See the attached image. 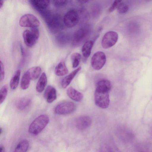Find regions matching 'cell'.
Segmentation results:
<instances>
[{"label":"cell","instance_id":"obj_4","mask_svg":"<svg viewBox=\"0 0 152 152\" xmlns=\"http://www.w3.org/2000/svg\"><path fill=\"white\" fill-rule=\"evenodd\" d=\"M40 24L39 21L37 18L30 14L23 15L19 20L20 25L22 27L37 28L39 26Z\"/></svg>","mask_w":152,"mask_h":152},{"label":"cell","instance_id":"obj_17","mask_svg":"<svg viewBox=\"0 0 152 152\" xmlns=\"http://www.w3.org/2000/svg\"><path fill=\"white\" fill-rule=\"evenodd\" d=\"M93 45L94 42L92 40L87 41L84 44L82 48V52L85 58H88L90 56Z\"/></svg>","mask_w":152,"mask_h":152},{"label":"cell","instance_id":"obj_29","mask_svg":"<svg viewBox=\"0 0 152 152\" xmlns=\"http://www.w3.org/2000/svg\"><path fill=\"white\" fill-rule=\"evenodd\" d=\"M67 0H53V2L55 6L59 7L65 5Z\"/></svg>","mask_w":152,"mask_h":152},{"label":"cell","instance_id":"obj_11","mask_svg":"<svg viewBox=\"0 0 152 152\" xmlns=\"http://www.w3.org/2000/svg\"><path fill=\"white\" fill-rule=\"evenodd\" d=\"M66 93L70 98L76 102L81 101L83 98V94L81 93L72 87L67 89Z\"/></svg>","mask_w":152,"mask_h":152},{"label":"cell","instance_id":"obj_20","mask_svg":"<svg viewBox=\"0 0 152 152\" xmlns=\"http://www.w3.org/2000/svg\"><path fill=\"white\" fill-rule=\"evenodd\" d=\"M29 146L28 141L26 139L21 140L18 144L15 149V152H25Z\"/></svg>","mask_w":152,"mask_h":152},{"label":"cell","instance_id":"obj_30","mask_svg":"<svg viewBox=\"0 0 152 152\" xmlns=\"http://www.w3.org/2000/svg\"><path fill=\"white\" fill-rule=\"evenodd\" d=\"M0 81H2L4 77V66L3 63L2 62L1 60L0 61Z\"/></svg>","mask_w":152,"mask_h":152},{"label":"cell","instance_id":"obj_33","mask_svg":"<svg viewBox=\"0 0 152 152\" xmlns=\"http://www.w3.org/2000/svg\"><path fill=\"white\" fill-rule=\"evenodd\" d=\"M4 0H0V8H1L4 3Z\"/></svg>","mask_w":152,"mask_h":152},{"label":"cell","instance_id":"obj_22","mask_svg":"<svg viewBox=\"0 0 152 152\" xmlns=\"http://www.w3.org/2000/svg\"><path fill=\"white\" fill-rule=\"evenodd\" d=\"M30 75L31 79L34 80L37 79L39 76L41 72V68L39 66H34L27 70Z\"/></svg>","mask_w":152,"mask_h":152},{"label":"cell","instance_id":"obj_23","mask_svg":"<svg viewBox=\"0 0 152 152\" xmlns=\"http://www.w3.org/2000/svg\"><path fill=\"white\" fill-rule=\"evenodd\" d=\"M31 1L35 7L40 9L46 8L50 3V0H31Z\"/></svg>","mask_w":152,"mask_h":152},{"label":"cell","instance_id":"obj_7","mask_svg":"<svg viewBox=\"0 0 152 152\" xmlns=\"http://www.w3.org/2000/svg\"><path fill=\"white\" fill-rule=\"evenodd\" d=\"M118 39V33L114 31L107 32L104 36L102 41V45L104 49L109 48L114 45Z\"/></svg>","mask_w":152,"mask_h":152},{"label":"cell","instance_id":"obj_21","mask_svg":"<svg viewBox=\"0 0 152 152\" xmlns=\"http://www.w3.org/2000/svg\"><path fill=\"white\" fill-rule=\"evenodd\" d=\"M31 80L29 74L27 71L22 78L20 85L21 88L23 90L28 88L30 86Z\"/></svg>","mask_w":152,"mask_h":152},{"label":"cell","instance_id":"obj_8","mask_svg":"<svg viewBox=\"0 0 152 152\" xmlns=\"http://www.w3.org/2000/svg\"><path fill=\"white\" fill-rule=\"evenodd\" d=\"M75 109V106L73 103L65 102L58 104L55 108V112L58 115H66L72 113Z\"/></svg>","mask_w":152,"mask_h":152},{"label":"cell","instance_id":"obj_2","mask_svg":"<svg viewBox=\"0 0 152 152\" xmlns=\"http://www.w3.org/2000/svg\"><path fill=\"white\" fill-rule=\"evenodd\" d=\"M39 35V30L37 28L25 30L23 32V37L26 45L29 48L34 46L38 40Z\"/></svg>","mask_w":152,"mask_h":152},{"label":"cell","instance_id":"obj_34","mask_svg":"<svg viewBox=\"0 0 152 152\" xmlns=\"http://www.w3.org/2000/svg\"><path fill=\"white\" fill-rule=\"evenodd\" d=\"M2 132H3L2 129L1 127H0V135L2 133Z\"/></svg>","mask_w":152,"mask_h":152},{"label":"cell","instance_id":"obj_13","mask_svg":"<svg viewBox=\"0 0 152 152\" xmlns=\"http://www.w3.org/2000/svg\"><path fill=\"white\" fill-rule=\"evenodd\" d=\"M88 27L81 28L78 30L75 34L73 39L74 44H77L81 42L86 37L88 32Z\"/></svg>","mask_w":152,"mask_h":152},{"label":"cell","instance_id":"obj_3","mask_svg":"<svg viewBox=\"0 0 152 152\" xmlns=\"http://www.w3.org/2000/svg\"><path fill=\"white\" fill-rule=\"evenodd\" d=\"M94 97L95 102L97 106L102 108L108 107L110 100L108 92L96 88Z\"/></svg>","mask_w":152,"mask_h":152},{"label":"cell","instance_id":"obj_6","mask_svg":"<svg viewBox=\"0 0 152 152\" xmlns=\"http://www.w3.org/2000/svg\"><path fill=\"white\" fill-rule=\"evenodd\" d=\"M106 56L102 51H98L93 56L91 61L92 67L95 70H99L104 66L106 62Z\"/></svg>","mask_w":152,"mask_h":152},{"label":"cell","instance_id":"obj_9","mask_svg":"<svg viewBox=\"0 0 152 152\" xmlns=\"http://www.w3.org/2000/svg\"><path fill=\"white\" fill-rule=\"evenodd\" d=\"M91 118L87 116H83L77 118L75 121L76 127L80 130H83L88 128L91 125Z\"/></svg>","mask_w":152,"mask_h":152},{"label":"cell","instance_id":"obj_12","mask_svg":"<svg viewBox=\"0 0 152 152\" xmlns=\"http://www.w3.org/2000/svg\"><path fill=\"white\" fill-rule=\"evenodd\" d=\"M81 68V66L79 67L69 75L65 76L62 79L61 84L63 88H66L69 85L73 78L79 71L80 70Z\"/></svg>","mask_w":152,"mask_h":152},{"label":"cell","instance_id":"obj_19","mask_svg":"<svg viewBox=\"0 0 152 152\" xmlns=\"http://www.w3.org/2000/svg\"><path fill=\"white\" fill-rule=\"evenodd\" d=\"M20 70L18 69L15 72L10 82V86L12 90L15 89L18 87L20 80Z\"/></svg>","mask_w":152,"mask_h":152},{"label":"cell","instance_id":"obj_28","mask_svg":"<svg viewBox=\"0 0 152 152\" xmlns=\"http://www.w3.org/2000/svg\"><path fill=\"white\" fill-rule=\"evenodd\" d=\"M123 0H115L108 10V12H112L115 10L118 5L121 3Z\"/></svg>","mask_w":152,"mask_h":152},{"label":"cell","instance_id":"obj_25","mask_svg":"<svg viewBox=\"0 0 152 152\" xmlns=\"http://www.w3.org/2000/svg\"><path fill=\"white\" fill-rule=\"evenodd\" d=\"M8 86L7 85L3 86L0 91V103L1 104L5 99L7 94Z\"/></svg>","mask_w":152,"mask_h":152},{"label":"cell","instance_id":"obj_31","mask_svg":"<svg viewBox=\"0 0 152 152\" xmlns=\"http://www.w3.org/2000/svg\"><path fill=\"white\" fill-rule=\"evenodd\" d=\"M90 0H77V1L80 4H84Z\"/></svg>","mask_w":152,"mask_h":152},{"label":"cell","instance_id":"obj_10","mask_svg":"<svg viewBox=\"0 0 152 152\" xmlns=\"http://www.w3.org/2000/svg\"><path fill=\"white\" fill-rule=\"evenodd\" d=\"M44 96L48 103H51L53 102L57 98L56 88L51 86H48L44 92Z\"/></svg>","mask_w":152,"mask_h":152},{"label":"cell","instance_id":"obj_16","mask_svg":"<svg viewBox=\"0 0 152 152\" xmlns=\"http://www.w3.org/2000/svg\"><path fill=\"white\" fill-rule=\"evenodd\" d=\"M111 88V84L110 81L106 79H102L98 82L96 89L108 92Z\"/></svg>","mask_w":152,"mask_h":152},{"label":"cell","instance_id":"obj_24","mask_svg":"<svg viewBox=\"0 0 152 152\" xmlns=\"http://www.w3.org/2000/svg\"><path fill=\"white\" fill-rule=\"evenodd\" d=\"M81 58V54L78 53L72 54L71 56V59L72 64V67L76 68L79 65Z\"/></svg>","mask_w":152,"mask_h":152},{"label":"cell","instance_id":"obj_18","mask_svg":"<svg viewBox=\"0 0 152 152\" xmlns=\"http://www.w3.org/2000/svg\"><path fill=\"white\" fill-rule=\"evenodd\" d=\"M31 99L28 97H23L18 99L16 102V106L19 110L26 108L30 104Z\"/></svg>","mask_w":152,"mask_h":152},{"label":"cell","instance_id":"obj_35","mask_svg":"<svg viewBox=\"0 0 152 152\" xmlns=\"http://www.w3.org/2000/svg\"></svg>","mask_w":152,"mask_h":152},{"label":"cell","instance_id":"obj_26","mask_svg":"<svg viewBox=\"0 0 152 152\" xmlns=\"http://www.w3.org/2000/svg\"><path fill=\"white\" fill-rule=\"evenodd\" d=\"M78 13L79 16L80 20H88L90 19V16L88 12L86 9L81 8Z\"/></svg>","mask_w":152,"mask_h":152},{"label":"cell","instance_id":"obj_1","mask_svg":"<svg viewBox=\"0 0 152 152\" xmlns=\"http://www.w3.org/2000/svg\"><path fill=\"white\" fill-rule=\"evenodd\" d=\"M49 121V117L47 115L43 114L38 116L29 126V132L33 135H37L46 126Z\"/></svg>","mask_w":152,"mask_h":152},{"label":"cell","instance_id":"obj_15","mask_svg":"<svg viewBox=\"0 0 152 152\" xmlns=\"http://www.w3.org/2000/svg\"><path fill=\"white\" fill-rule=\"evenodd\" d=\"M47 82L46 74L43 72L40 76L36 85V89L38 92L41 93L45 89Z\"/></svg>","mask_w":152,"mask_h":152},{"label":"cell","instance_id":"obj_5","mask_svg":"<svg viewBox=\"0 0 152 152\" xmlns=\"http://www.w3.org/2000/svg\"><path fill=\"white\" fill-rule=\"evenodd\" d=\"M78 13L73 10H69L64 15L63 22L65 25L68 28H72L75 26L79 21Z\"/></svg>","mask_w":152,"mask_h":152},{"label":"cell","instance_id":"obj_32","mask_svg":"<svg viewBox=\"0 0 152 152\" xmlns=\"http://www.w3.org/2000/svg\"><path fill=\"white\" fill-rule=\"evenodd\" d=\"M5 151V148L3 145L0 146V152H4Z\"/></svg>","mask_w":152,"mask_h":152},{"label":"cell","instance_id":"obj_27","mask_svg":"<svg viewBox=\"0 0 152 152\" xmlns=\"http://www.w3.org/2000/svg\"><path fill=\"white\" fill-rule=\"evenodd\" d=\"M116 9L119 13L123 14L127 12L129 7L125 4L121 3L118 5Z\"/></svg>","mask_w":152,"mask_h":152},{"label":"cell","instance_id":"obj_14","mask_svg":"<svg viewBox=\"0 0 152 152\" xmlns=\"http://www.w3.org/2000/svg\"><path fill=\"white\" fill-rule=\"evenodd\" d=\"M55 74L58 76H61L67 74L68 72L64 61H61L56 66L55 69Z\"/></svg>","mask_w":152,"mask_h":152}]
</instances>
